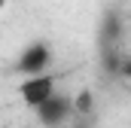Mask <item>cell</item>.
<instances>
[{
  "mask_svg": "<svg viewBox=\"0 0 131 128\" xmlns=\"http://www.w3.org/2000/svg\"><path fill=\"white\" fill-rule=\"evenodd\" d=\"M58 92V73L55 70H46V73H34V76H21L18 82V98L28 110H37L43 101Z\"/></svg>",
  "mask_w": 131,
  "mask_h": 128,
  "instance_id": "2",
  "label": "cell"
},
{
  "mask_svg": "<svg viewBox=\"0 0 131 128\" xmlns=\"http://www.w3.org/2000/svg\"><path fill=\"white\" fill-rule=\"evenodd\" d=\"M37 122L43 128H67L76 119V107H73V98L64 92H55L49 101H43L37 110H34Z\"/></svg>",
  "mask_w": 131,
  "mask_h": 128,
  "instance_id": "1",
  "label": "cell"
},
{
  "mask_svg": "<svg viewBox=\"0 0 131 128\" xmlns=\"http://www.w3.org/2000/svg\"><path fill=\"white\" fill-rule=\"evenodd\" d=\"M119 73H122L125 79H131V58H125V61L119 64Z\"/></svg>",
  "mask_w": 131,
  "mask_h": 128,
  "instance_id": "5",
  "label": "cell"
},
{
  "mask_svg": "<svg viewBox=\"0 0 131 128\" xmlns=\"http://www.w3.org/2000/svg\"><path fill=\"white\" fill-rule=\"evenodd\" d=\"M119 31H122L119 15H116V12H107V15H104V22H101V40H104V43H116Z\"/></svg>",
  "mask_w": 131,
  "mask_h": 128,
  "instance_id": "4",
  "label": "cell"
},
{
  "mask_svg": "<svg viewBox=\"0 0 131 128\" xmlns=\"http://www.w3.org/2000/svg\"><path fill=\"white\" fill-rule=\"evenodd\" d=\"M52 64H55L52 46H49L46 40H31V43L18 52L15 70H18L21 76H34V73H46V70H52Z\"/></svg>",
  "mask_w": 131,
  "mask_h": 128,
  "instance_id": "3",
  "label": "cell"
},
{
  "mask_svg": "<svg viewBox=\"0 0 131 128\" xmlns=\"http://www.w3.org/2000/svg\"><path fill=\"white\" fill-rule=\"evenodd\" d=\"M3 6H6V0H0V9H3Z\"/></svg>",
  "mask_w": 131,
  "mask_h": 128,
  "instance_id": "6",
  "label": "cell"
}]
</instances>
